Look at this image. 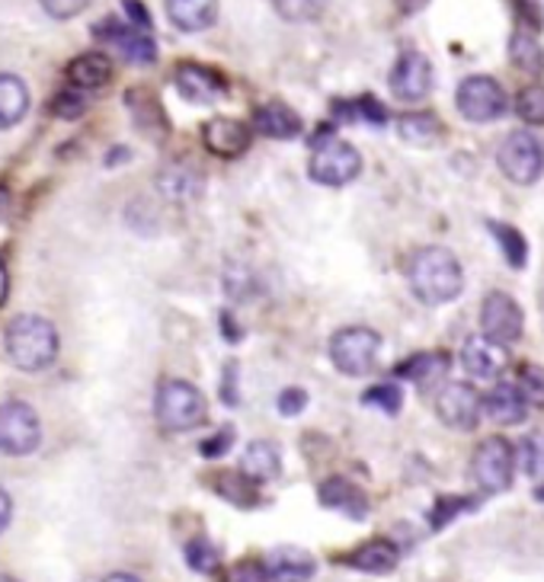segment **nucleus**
Wrapping results in <instances>:
<instances>
[{
	"label": "nucleus",
	"instance_id": "f257e3e1",
	"mask_svg": "<svg viewBox=\"0 0 544 582\" xmlns=\"http://www.w3.org/2000/svg\"><path fill=\"white\" fill-rule=\"evenodd\" d=\"M410 289L430 307L455 301L464 289V272H461L458 256L446 246L416 250L410 259Z\"/></svg>",
	"mask_w": 544,
	"mask_h": 582
},
{
	"label": "nucleus",
	"instance_id": "f03ea898",
	"mask_svg": "<svg viewBox=\"0 0 544 582\" xmlns=\"http://www.w3.org/2000/svg\"><path fill=\"white\" fill-rule=\"evenodd\" d=\"M3 342H7V355L10 362L20 368V372H43L49 368L58 355V334L51 327L46 317L39 314H23L16 317L7 334H3Z\"/></svg>",
	"mask_w": 544,
	"mask_h": 582
},
{
	"label": "nucleus",
	"instance_id": "7ed1b4c3",
	"mask_svg": "<svg viewBox=\"0 0 544 582\" xmlns=\"http://www.w3.org/2000/svg\"><path fill=\"white\" fill-rule=\"evenodd\" d=\"M154 413H157V423L167 429V433H190L205 423L208 416V403L202 397V390L190 381H164L157 390V400H154Z\"/></svg>",
	"mask_w": 544,
	"mask_h": 582
},
{
	"label": "nucleus",
	"instance_id": "20e7f679",
	"mask_svg": "<svg viewBox=\"0 0 544 582\" xmlns=\"http://www.w3.org/2000/svg\"><path fill=\"white\" fill-rule=\"evenodd\" d=\"M307 173H311L314 183L340 190L362 173V154L340 138H317Z\"/></svg>",
	"mask_w": 544,
	"mask_h": 582
},
{
	"label": "nucleus",
	"instance_id": "39448f33",
	"mask_svg": "<svg viewBox=\"0 0 544 582\" xmlns=\"http://www.w3.org/2000/svg\"><path fill=\"white\" fill-rule=\"evenodd\" d=\"M378 352H382V337L372 327H343L330 342L334 365L349 378L368 375L378 362Z\"/></svg>",
	"mask_w": 544,
	"mask_h": 582
},
{
	"label": "nucleus",
	"instance_id": "423d86ee",
	"mask_svg": "<svg viewBox=\"0 0 544 582\" xmlns=\"http://www.w3.org/2000/svg\"><path fill=\"white\" fill-rule=\"evenodd\" d=\"M496 163L503 170V177L509 183H519V186H532L539 183L544 170V150L539 145L535 135L529 132H512L503 138V145L496 150Z\"/></svg>",
	"mask_w": 544,
	"mask_h": 582
},
{
	"label": "nucleus",
	"instance_id": "0eeeda50",
	"mask_svg": "<svg viewBox=\"0 0 544 582\" xmlns=\"http://www.w3.org/2000/svg\"><path fill=\"white\" fill-rule=\"evenodd\" d=\"M471 471H474V481L484 493H503L512 486V474H516V448L506 441L503 436L484 438L477 448H474V458H471Z\"/></svg>",
	"mask_w": 544,
	"mask_h": 582
},
{
	"label": "nucleus",
	"instance_id": "6e6552de",
	"mask_svg": "<svg viewBox=\"0 0 544 582\" xmlns=\"http://www.w3.org/2000/svg\"><path fill=\"white\" fill-rule=\"evenodd\" d=\"M43 441L39 416L29 403L10 400L0 407V451L3 454H29Z\"/></svg>",
	"mask_w": 544,
	"mask_h": 582
},
{
	"label": "nucleus",
	"instance_id": "1a4fd4ad",
	"mask_svg": "<svg viewBox=\"0 0 544 582\" xmlns=\"http://www.w3.org/2000/svg\"><path fill=\"white\" fill-rule=\"evenodd\" d=\"M458 112L468 119V122H477V125H484V122H496L503 112H506V90L496 84L494 77H487V74H474V77H468V81H461V87H458Z\"/></svg>",
	"mask_w": 544,
	"mask_h": 582
},
{
	"label": "nucleus",
	"instance_id": "9d476101",
	"mask_svg": "<svg viewBox=\"0 0 544 582\" xmlns=\"http://www.w3.org/2000/svg\"><path fill=\"white\" fill-rule=\"evenodd\" d=\"M525 330V317L516 298H509L506 291H491L481 304V334L487 340L499 342H516Z\"/></svg>",
	"mask_w": 544,
	"mask_h": 582
},
{
	"label": "nucleus",
	"instance_id": "9b49d317",
	"mask_svg": "<svg viewBox=\"0 0 544 582\" xmlns=\"http://www.w3.org/2000/svg\"><path fill=\"white\" fill-rule=\"evenodd\" d=\"M436 413H439V420L446 423L448 429L471 433V429H477V423H481L484 400H481V393L471 388V385L451 381V385H446V388L439 390V397H436Z\"/></svg>",
	"mask_w": 544,
	"mask_h": 582
},
{
	"label": "nucleus",
	"instance_id": "f8f14e48",
	"mask_svg": "<svg viewBox=\"0 0 544 582\" xmlns=\"http://www.w3.org/2000/svg\"><path fill=\"white\" fill-rule=\"evenodd\" d=\"M433 90V64L423 51H403L391 71V94L400 102H420Z\"/></svg>",
	"mask_w": 544,
	"mask_h": 582
},
{
	"label": "nucleus",
	"instance_id": "ddd939ff",
	"mask_svg": "<svg viewBox=\"0 0 544 582\" xmlns=\"http://www.w3.org/2000/svg\"><path fill=\"white\" fill-rule=\"evenodd\" d=\"M94 36L112 43L119 54L132 64H154L157 61V46L150 39V33L145 29H135V26H125L119 23L116 16H106L99 26H94Z\"/></svg>",
	"mask_w": 544,
	"mask_h": 582
},
{
	"label": "nucleus",
	"instance_id": "4468645a",
	"mask_svg": "<svg viewBox=\"0 0 544 582\" xmlns=\"http://www.w3.org/2000/svg\"><path fill=\"white\" fill-rule=\"evenodd\" d=\"M461 365L464 372L474 378V381H499V375L506 372L509 365V355H506V345L487 340L484 334L481 337H471L461 349Z\"/></svg>",
	"mask_w": 544,
	"mask_h": 582
},
{
	"label": "nucleus",
	"instance_id": "2eb2a0df",
	"mask_svg": "<svg viewBox=\"0 0 544 582\" xmlns=\"http://www.w3.org/2000/svg\"><path fill=\"white\" fill-rule=\"evenodd\" d=\"M173 84L180 90V97L190 99V102H198V106H208V102H218V99L228 94V81L211 71V68H202V64H180L177 74H173Z\"/></svg>",
	"mask_w": 544,
	"mask_h": 582
},
{
	"label": "nucleus",
	"instance_id": "dca6fc26",
	"mask_svg": "<svg viewBox=\"0 0 544 582\" xmlns=\"http://www.w3.org/2000/svg\"><path fill=\"white\" fill-rule=\"evenodd\" d=\"M250 129L244 122H238V119H225V116H218V119H211V122H205L202 125V142L205 147L215 154V157H241L244 150L250 147Z\"/></svg>",
	"mask_w": 544,
	"mask_h": 582
},
{
	"label": "nucleus",
	"instance_id": "f3484780",
	"mask_svg": "<svg viewBox=\"0 0 544 582\" xmlns=\"http://www.w3.org/2000/svg\"><path fill=\"white\" fill-rule=\"evenodd\" d=\"M253 129L263 135V138H273V142H289L298 138L304 122L292 106L286 102H266L253 112Z\"/></svg>",
	"mask_w": 544,
	"mask_h": 582
},
{
	"label": "nucleus",
	"instance_id": "a211bd4d",
	"mask_svg": "<svg viewBox=\"0 0 544 582\" xmlns=\"http://www.w3.org/2000/svg\"><path fill=\"white\" fill-rule=\"evenodd\" d=\"M343 563H349L352 570L372 573V577H385V573H395L397 570L400 550H397V544H391L388 537H375V541L359 544L349 557H343Z\"/></svg>",
	"mask_w": 544,
	"mask_h": 582
},
{
	"label": "nucleus",
	"instance_id": "6ab92c4d",
	"mask_svg": "<svg viewBox=\"0 0 544 582\" xmlns=\"http://www.w3.org/2000/svg\"><path fill=\"white\" fill-rule=\"evenodd\" d=\"M484 413L487 420H494L499 426H519L529 416V400L519 385H496L484 397Z\"/></svg>",
	"mask_w": 544,
	"mask_h": 582
},
{
	"label": "nucleus",
	"instance_id": "aec40b11",
	"mask_svg": "<svg viewBox=\"0 0 544 582\" xmlns=\"http://www.w3.org/2000/svg\"><path fill=\"white\" fill-rule=\"evenodd\" d=\"M68 81L71 87L90 94V90H102L109 81H112V61L102 54V51H87V54H77L71 64H68Z\"/></svg>",
	"mask_w": 544,
	"mask_h": 582
},
{
	"label": "nucleus",
	"instance_id": "412c9836",
	"mask_svg": "<svg viewBox=\"0 0 544 582\" xmlns=\"http://www.w3.org/2000/svg\"><path fill=\"white\" fill-rule=\"evenodd\" d=\"M321 502L327 509H337V512H347L349 519H365L368 512V499L365 493L355 484H349L347 477H330L321 484Z\"/></svg>",
	"mask_w": 544,
	"mask_h": 582
},
{
	"label": "nucleus",
	"instance_id": "4be33fe9",
	"mask_svg": "<svg viewBox=\"0 0 544 582\" xmlns=\"http://www.w3.org/2000/svg\"><path fill=\"white\" fill-rule=\"evenodd\" d=\"M282 471V454L273 441H250L244 458H241V474L250 477L253 484L276 481Z\"/></svg>",
	"mask_w": 544,
	"mask_h": 582
},
{
	"label": "nucleus",
	"instance_id": "5701e85b",
	"mask_svg": "<svg viewBox=\"0 0 544 582\" xmlns=\"http://www.w3.org/2000/svg\"><path fill=\"white\" fill-rule=\"evenodd\" d=\"M167 16L183 33H202L218 16V0H167Z\"/></svg>",
	"mask_w": 544,
	"mask_h": 582
},
{
	"label": "nucleus",
	"instance_id": "b1692460",
	"mask_svg": "<svg viewBox=\"0 0 544 582\" xmlns=\"http://www.w3.org/2000/svg\"><path fill=\"white\" fill-rule=\"evenodd\" d=\"M314 573H317V563L301 547H282L269 560V577H273V582H307Z\"/></svg>",
	"mask_w": 544,
	"mask_h": 582
},
{
	"label": "nucleus",
	"instance_id": "393cba45",
	"mask_svg": "<svg viewBox=\"0 0 544 582\" xmlns=\"http://www.w3.org/2000/svg\"><path fill=\"white\" fill-rule=\"evenodd\" d=\"M29 112V90L16 74H0V129H13Z\"/></svg>",
	"mask_w": 544,
	"mask_h": 582
},
{
	"label": "nucleus",
	"instance_id": "a878e982",
	"mask_svg": "<svg viewBox=\"0 0 544 582\" xmlns=\"http://www.w3.org/2000/svg\"><path fill=\"white\" fill-rule=\"evenodd\" d=\"M446 372H448L446 352H416L413 359L400 362V368H397L400 378H407V381H413V385H423V388L436 385Z\"/></svg>",
	"mask_w": 544,
	"mask_h": 582
},
{
	"label": "nucleus",
	"instance_id": "bb28decb",
	"mask_svg": "<svg viewBox=\"0 0 544 582\" xmlns=\"http://www.w3.org/2000/svg\"><path fill=\"white\" fill-rule=\"evenodd\" d=\"M397 135L410 145H433L443 135V122L433 112H407L397 119Z\"/></svg>",
	"mask_w": 544,
	"mask_h": 582
},
{
	"label": "nucleus",
	"instance_id": "cd10ccee",
	"mask_svg": "<svg viewBox=\"0 0 544 582\" xmlns=\"http://www.w3.org/2000/svg\"><path fill=\"white\" fill-rule=\"evenodd\" d=\"M509 58L525 74H542L544 71V49L532 33H516L509 39Z\"/></svg>",
	"mask_w": 544,
	"mask_h": 582
},
{
	"label": "nucleus",
	"instance_id": "c85d7f7f",
	"mask_svg": "<svg viewBox=\"0 0 544 582\" xmlns=\"http://www.w3.org/2000/svg\"><path fill=\"white\" fill-rule=\"evenodd\" d=\"M487 228L496 234V241H499V250H503L506 263H509L512 269H522V266H525V259H529L525 238H522L512 225H503V221H491Z\"/></svg>",
	"mask_w": 544,
	"mask_h": 582
},
{
	"label": "nucleus",
	"instance_id": "c756f323",
	"mask_svg": "<svg viewBox=\"0 0 544 582\" xmlns=\"http://www.w3.org/2000/svg\"><path fill=\"white\" fill-rule=\"evenodd\" d=\"M129 109L135 112V122H138V129H145V132H167V119H164V109H160V102L150 97V94H142V90H132L129 94Z\"/></svg>",
	"mask_w": 544,
	"mask_h": 582
},
{
	"label": "nucleus",
	"instance_id": "7c9ffc66",
	"mask_svg": "<svg viewBox=\"0 0 544 582\" xmlns=\"http://www.w3.org/2000/svg\"><path fill=\"white\" fill-rule=\"evenodd\" d=\"M273 7L289 23H311L324 13L327 0H273Z\"/></svg>",
	"mask_w": 544,
	"mask_h": 582
},
{
	"label": "nucleus",
	"instance_id": "2f4dec72",
	"mask_svg": "<svg viewBox=\"0 0 544 582\" xmlns=\"http://www.w3.org/2000/svg\"><path fill=\"white\" fill-rule=\"evenodd\" d=\"M186 560H190V567H193L196 573H211V570H218L221 554H218V547H215L211 541L196 537V541H190V547H186Z\"/></svg>",
	"mask_w": 544,
	"mask_h": 582
},
{
	"label": "nucleus",
	"instance_id": "473e14b6",
	"mask_svg": "<svg viewBox=\"0 0 544 582\" xmlns=\"http://www.w3.org/2000/svg\"><path fill=\"white\" fill-rule=\"evenodd\" d=\"M51 112L58 116V119H81L84 112H87V97H84V90H77V87H68V90H61V94H55L51 99Z\"/></svg>",
	"mask_w": 544,
	"mask_h": 582
},
{
	"label": "nucleus",
	"instance_id": "72a5a7b5",
	"mask_svg": "<svg viewBox=\"0 0 544 582\" xmlns=\"http://www.w3.org/2000/svg\"><path fill=\"white\" fill-rule=\"evenodd\" d=\"M160 190L167 195H173V198H183V195L196 193L198 180L190 170H183V167H170V170L160 173Z\"/></svg>",
	"mask_w": 544,
	"mask_h": 582
},
{
	"label": "nucleus",
	"instance_id": "f704fd0d",
	"mask_svg": "<svg viewBox=\"0 0 544 582\" xmlns=\"http://www.w3.org/2000/svg\"><path fill=\"white\" fill-rule=\"evenodd\" d=\"M516 109L519 116L529 122V125H544V87L535 84V87H525L519 99H516Z\"/></svg>",
	"mask_w": 544,
	"mask_h": 582
},
{
	"label": "nucleus",
	"instance_id": "c9c22d12",
	"mask_svg": "<svg viewBox=\"0 0 544 582\" xmlns=\"http://www.w3.org/2000/svg\"><path fill=\"white\" fill-rule=\"evenodd\" d=\"M215 484H218V493H221L225 499H231V502H241V506H250V502H253V499H247V496H253V481L244 477L241 471H238V474H221Z\"/></svg>",
	"mask_w": 544,
	"mask_h": 582
},
{
	"label": "nucleus",
	"instance_id": "e433bc0d",
	"mask_svg": "<svg viewBox=\"0 0 544 582\" xmlns=\"http://www.w3.org/2000/svg\"><path fill=\"white\" fill-rule=\"evenodd\" d=\"M522 393H525V400L529 403H535V407H544V368L542 365H522V372H519V381H516Z\"/></svg>",
	"mask_w": 544,
	"mask_h": 582
},
{
	"label": "nucleus",
	"instance_id": "4c0bfd02",
	"mask_svg": "<svg viewBox=\"0 0 544 582\" xmlns=\"http://www.w3.org/2000/svg\"><path fill=\"white\" fill-rule=\"evenodd\" d=\"M269 563H263V560H238L228 573H225V582H269Z\"/></svg>",
	"mask_w": 544,
	"mask_h": 582
},
{
	"label": "nucleus",
	"instance_id": "58836bf2",
	"mask_svg": "<svg viewBox=\"0 0 544 582\" xmlns=\"http://www.w3.org/2000/svg\"><path fill=\"white\" fill-rule=\"evenodd\" d=\"M464 509H474V502L464 499V496H439V502L433 509V529H446L448 522L455 516H461Z\"/></svg>",
	"mask_w": 544,
	"mask_h": 582
},
{
	"label": "nucleus",
	"instance_id": "ea45409f",
	"mask_svg": "<svg viewBox=\"0 0 544 582\" xmlns=\"http://www.w3.org/2000/svg\"><path fill=\"white\" fill-rule=\"evenodd\" d=\"M340 112H355L352 119H362V122H372V125H385V122H388L385 106L375 97H362L355 99L352 106H340Z\"/></svg>",
	"mask_w": 544,
	"mask_h": 582
},
{
	"label": "nucleus",
	"instance_id": "a19ab883",
	"mask_svg": "<svg viewBox=\"0 0 544 582\" xmlns=\"http://www.w3.org/2000/svg\"><path fill=\"white\" fill-rule=\"evenodd\" d=\"M519 461L525 468L529 477H542L544 474V441L542 438H525L519 445Z\"/></svg>",
	"mask_w": 544,
	"mask_h": 582
},
{
	"label": "nucleus",
	"instance_id": "79ce46f5",
	"mask_svg": "<svg viewBox=\"0 0 544 582\" xmlns=\"http://www.w3.org/2000/svg\"><path fill=\"white\" fill-rule=\"evenodd\" d=\"M362 400L368 407H378L382 413H400V403H403V397H400V390L395 385H378V388L368 390Z\"/></svg>",
	"mask_w": 544,
	"mask_h": 582
},
{
	"label": "nucleus",
	"instance_id": "37998d69",
	"mask_svg": "<svg viewBox=\"0 0 544 582\" xmlns=\"http://www.w3.org/2000/svg\"><path fill=\"white\" fill-rule=\"evenodd\" d=\"M39 3L51 20H74L77 13L90 7V0H39Z\"/></svg>",
	"mask_w": 544,
	"mask_h": 582
},
{
	"label": "nucleus",
	"instance_id": "c03bdc74",
	"mask_svg": "<svg viewBox=\"0 0 544 582\" xmlns=\"http://www.w3.org/2000/svg\"><path fill=\"white\" fill-rule=\"evenodd\" d=\"M304 407H307V393H304L301 388H289L279 393V413H286V416H298Z\"/></svg>",
	"mask_w": 544,
	"mask_h": 582
},
{
	"label": "nucleus",
	"instance_id": "a18cd8bd",
	"mask_svg": "<svg viewBox=\"0 0 544 582\" xmlns=\"http://www.w3.org/2000/svg\"><path fill=\"white\" fill-rule=\"evenodd\" d=\"M122 10L129 13V26L150 33V13L142 0H122Z\"/></svg>",
	"mask_w": 544,
	"mask_h": 582
},
{
	"label": "nucleus",
	"instance_id": "49530a36",
	"mask_svg": "<svg viewBox=\"0 0 544 582\" xmlns=\"http://www.w3.org/2000/svg\"><path fill=\"white\" fill-rule=\"evenodd\" d=\"M234 441V429H221L218 436H211L208 441H202V454L205 458H218V454H225L228 451V445Z\"/></svg>",
	"mask_w": 544,
	"mask_h": 582
},
{
	"label": "nucleus",
	"instance_id": "de8ad7c7",
	"mask_svg": "<svg viewBox=\"0 0 544 582\" xmlns=\"http://www.w3.org/2000/svg\"><path fill=\"white\" fill-rule=\"evenodd\" d=\"M10 512H13V502H10V496L0 489V532L10 525Z\"/></svg>",
	"mask_w": 544,
	"mask_h": 582
},
{
	"label": "nucleus",
	"instance_id": "09e8293b",
	"mask_svg": "<svg viewBox=\"0 0 544 582\" xmlns=\"http://www.w3.org/2000/svg\"><path fill=\"white\" fill-rule=\"evenodd\" d=\"M7 289H10V279H7V269H3V263H0V304L7 301Z\"/></svg>",
	"mask_w": 544,
	"mask_h": 582
},
{
	"label": "nucleus",
	"instance_id": "8fccbe9b",
	"mask_svg": "<svg viewBox=\"0 0 544 582\" xmlns=\"http://www.w3.org/2000/svg\"><path fill=\"white\" fill-rule=\"evenodd\" d=\"M423 3H426V0H400V10H403V13H416Z\"/></svg>",
	"mask_w": 544,
	"mask_h": 582
},
{
	"label": "nucleus",
	"instance_id": "3c124183",
	"mask_svg": "<svg viewBox=\"0 0 544 582\" xmlns=\"http://www.w3.org/2000/svg\"><path fill=\"white\" fill-rule=\"evenodd\" d=\"M125 157H129V150H125V147H119V150H112V154L106 157V163H109V167H116V160H125Z\"/></svg>",
	"mask_w": 544,
	"mask_h": 582
},
{
	"label": "nucleus",
	"instance_id": "603ef678",
	"mask_svg": "<svg viewBox=\"0 0 544 582\" xmlns=\"http://www.w3.org/2000/svg\"><path fill=\"white\" fill-rule=\"evenodd\" d=\"M7 208H10V193H7V190L0 186V221L7 218Z\"/></svg>",
	"mask_w": 544,
	"mask_h": 582
},
{
	"label": "nucleus",
	"instance_id": "864d4df0",
	"mask_svg": "<svg viewBox=\"0 0 544 582\" xmlns=\"http://www.w3.org/2000/svg\"><path fill=\"white\" fill-rule=\"evenodd\" d=\"M102 582H138L135 577H129V573H112V577H106Z\"/></svg>",
	"mask_w": 544,
	"mask_h": 582
},
{
	"label": "nucleus",
	"instance_id": "5fc2aeb1",
	"mask_svg": "<svg viewBox=\"0 0 544 582\" xmlns=\"http://www.w3.org/2000/svg\"><path fill=\"white\" fill-rule=\"evenodd\" d=\"M535 499H539V502H544V486H539V489H535Z\"/></svg>",
	"mask_w": 544,
	"mask_h": 582
},
{
	"label": "nucleus",
	"instance_id": "6e6d98bb",
	"mask_svg": "<svg viewBox=\"0 0 544 582\" xmlns=\"http://www.w3.org/2000/svg\"><path fill=\"white\" fill-rule=\"evenodd\" d=\"M0 582H20V580H13V577H0Z\"/></svg>",
	"mask_w": 544,
	"mask_h": 582
}]
</instances>
